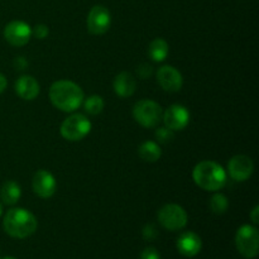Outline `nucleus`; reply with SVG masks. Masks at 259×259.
Segmentation results:
<instances>
[{"instance_id": "1", "label": "nucleus", "mask_w": 259, "mask_h": 259, "mask_svg": "<svg viewBox=\"0 0 259 259\" xmlns=\"http://www.w3.org/2000/svg\"><path fill=\"white\" fill-rule=\"evenodd\" d=\"M50 99L53 105L61 111L72 113L83 103V91L72 81L60 80L51 86Z\"/></svg>"}, {"instance_id": "2", "label": "nucleus", "mask_w": 259, "mask_h": 259, "mask_svg": "<svg viewBox=\"0 0 259 259\" xmlns=\"http://www.w3.org/2000/svg\"><path fill=\"white\" fill-rule=\"evenodd\" d=\"M192 179L205 191H219L227 185V172L214 161L199 162L194 167Z\"/></svg>"}, {"instance_id": "3", "label": "nucleus", "mask_w": 259, "mask_h": 259, "mask_svg": "<svg viewBox=\"0 0 259 259\" xmlns=\"http://www.w3.org/2000/svg\"><path fill=\"white\" fill-rule=\"evenodd\" d=\"M3 227L7 234L17 239L30 237L37 230L38 222L34 215L28 210L17 207L10 209L3 220Z\"/></svg>"}, {"instance_id": "4", "label": "nucleus", "mask_w": 259, "mask_h": 259, "mask_svg": "<svg viewBox=\"0 0 259 259\" xmlns=\"http://www.w3.org/2000/svg\"><path fill=\"white\" fill-rule=\"evenodd\" d=\"M133 116L137 123L144 128H156L162 121L163 110L158 103L144 99L136 103L133 108Z\"/></svg>"}, {"instance_id": "5", "label": "nucleus", "mask_w": 259, "mask_h": 259, "mask_svg": "<svg viewBox=\"0 0 259 259\" xmlns=\"http://www.w3.org/2000/svg\"><path fill=\"white\" fill-rule=\"evenodd\" d=\"M91 131V123L83 114H72L61 124V136L70 142H78Z\"/></svg>"}, {"instance_id": "6", "label": "nucleus", "mask_w": 259, "mask_h": 259, "mask_svg": "<svg viewBox=\"0 0 259 259\" xmlns=\"http://www.w3.org/2000/svg\"><path fill=\"white\" fill-rule=\"evenodd\" d=\"M235 245L244 258L253 259L258 255L259 234L257 228L253 225H243L235 235Z\"/></svg>"}, {"instance_id": "7", "label": "nucleus", "mask_w": 259, "mask_h": 259, "mask_svg": "<svg viewBox=\"0 0 259 259\" xmlns=\"http://www.w3.org/2000/svg\"><path fill=\"white\" fill-rule=\"evenodd\" d=\"M187 212L177 204H167L158 211V222L164 229L177 232L186 227Z\"/></svg>"}, {"instance_id": "8", "label": "nucleus", "mask_w": 259, "mask_h": 259, "mask_svg": "<svg viewBox=\"0 0 259 259\" xmlns=\"http://www.w3.org/2000/svg\"><path fill=\"white\" fill-rule=\"evenodd\" d=\"M111 24V15L108 8L103 5H95L91 8L88 15V29L91 34H105Z\"/></svg>"}, {"instance_id": "9", "label": "nucleus", "mask_w": 259, "mask_h": 259, "mask_svg": "<svg viewBox=\"0 0 259 259\" xmlns=\"http://www.w3.org/2000/svg\"><path fill=\"white\" fill-rule=\"evenodd\" d=\"M32 28L22 20H13L4 28V38L15 47L25 46L32 38Z\"/></svg>"}, {"instance_id": "10", "label": "nucleus", "mask_w": 259, "mask_h": 259, "mask_svg": "<svg viewBox=\"0 0 259 259\" xmlns=\"http://www.w3.org/2000/svg\"><path fill=\"white\" fill-rule=\"evenodd\" d=\"M162 120H163L164 126L169 128L171 131H182L189 125L190 111L184 105L174 104L164 111Z\"/></svg>"}, {"instance_id": "11", "label": "nucleus", "mask_w": 259, "mask_h": 259, "mask_svg": "<svg viewBox=\"0 0 259 259\" xmlns=\"http://www.w3.org/2000/svg\"><path fill=\"white\" fill-rule=\"evenodd\" d=\"M228 171H229V176L234 181L244 182L252 176L254 171V164L248 156L237 154L228 163Z\"/></svg>"}, {"instance_id": "12", "label": "nucleus", "mask_w": 259, "mask_h": 259, "mask_svg": "<svg viewBox=\"0 0 259 259\" xmlns=\"http://www.w3.org/2000/svg\"><path fill=\"white\" fill-rule=\"evenodd\" d=\"M32 186L34 194L38 195L40 199H50L57 190L55 176L46 169L35 172V175L33 176Z\"/></svg>"}, {"instance_id": "13", "label": "nucleus", "mask_w": 259, "mask_h": 259, "mask_svg": "<svg viewBox=\"0 0 259 259\" xmlns=\"http://www.w3.org/2000/svg\"><path fill=\"white\" fill-rule=\"evenodd\" d=\"M157 82L168 93H177L181 90L184 78H182L181 72L174 67V66L166 65L157 71Z\"/></svg>"}, {"instance_id": "14", "label": "nucleus", "mask_w": 259, "mask_h": 259, "mask_svg": "<svg viewBox=\"0 0 259 259\" xmlns=\"http://www.w3.org/2000/svg\"><path fill=\"white\" fill-rule=\"evenodd\" d=\"M177 249L185 257H195L201 250V238L194 232H185L177 239Z\"/></svg>"}, {"instance_id": "15", "label": "nucleus", "mask_w": 259, "mask_h": 259, "mask_svg": "<svg viewBox=\"0 0 259 259\" xmlns=\"http://www.w3.org/2000/svg\"><path fill=\"white\" fill-rule=\"evenodd\" d=\"M15 93L23 100H34L39 95V83L33 76H20L15 82Z\"/></svg>"}, {"instance_id": "16", "label": "nucleus", "mask_w": 259, "mask_h": 259, "mask_svg": "<svg viewBox=\"0 0 259 259\" xmlns=\"http://www.w3.org/2000/svg\"><path fill=\"white\" fill-rule=\"evenodd\" d=\"M114 91L120 98H129L136 93L137 81L131 72H121L114 80Z\"/></svg>"}, {"instance_id": "17", "label": "nucleus", "mask_w": 259, "mask_h": 259, "mask_svg": "<svg viewBox=\"0 0 259 259\" xmlns=\"http://www.w3.org/2000/svg\"><path fill=\"white\" fill-rule=\"evenodd\" d=\"M22 196V189L15 181H7L0 190V197L5 205H15Z\"/></svg>"}, {"instance_id": "18", "label": "nucleus", "mask_w": 259, "mask_h": 259, "mask_svg": "<svg viewBox=\"0 0 259 259\" xmlns=\"http://www.w3.org/2000/svg\"><path fill=\"white\" fill-rule=\"evenodd\" d=\"M138 154L143 161L157 162L162 156L161 147L153 141H147L142 143L138 148Z\"/></svg>"}, {"instance_id": "19", "label": "nucleus", "mask_w": 259, "mask_h": 259, "mask_svg": "<svg viewBox=\"0 0 259 259\" xmlns=\"http://www.w3.org/2000/svg\"><path fill=\"white\" fill-rule=\"evenodd\" d=\"M148 55L154 62H162L168 56V43L163 38H156L149 45Z\"/></svg>"}, {"instance_id": "20", "label": "nucleus", "mask_w": 259, "mask_h": 259, "mask_svg": "<svg viewBox=\"0 0 259 259\" xmlns=\"http://www.w3.org/2000/svg\"><path fill=\"white\" fill-rule=\"evenodd\" d=\"M83 108H85L86 113L90 115H98L103 111L104 109V100L101 96L99 95H91L83 103Z\"/></svg>"}, {"instance_id": "21", "label": "nucleus", "mask_w": 259, "mask_h": 259, "mask_svg": "<svg viewBox=\"0 0 259 259\" xmlns=\"http://www.w3.org/2000/svg\"><path fill=\"white\" fill-rule=\"evenodd\" d=\"M228 206H229V201H228V197L225 195L220 194H215L214 196L210 199V209L214 214H224L225 211L228 210Z\"/></svg>"}, {"instance_id": "22", "label": "nucleus", "mask_w": 259, "mask_h": 259, "mask_svg": "<svg viewBox=\"0 0 259 259\" xmlns=\"http://www.w3.org/2000/svg\"><path fill=\"white\" fill-rule=\"evenodd\" d=\"M154 136H156L157 141H158L159 143L163 144L169 143V142H172V139L175 138L174 131H171V129L167 128V126H159V128H157L156 132H154Z\"/></svg>"}, {"instance_id": "23", "label": "nucleus", "mask_w": 259, "mask_h": 259, "mask_svg": "<svg viewBox=\"0 0 259 259\" xmlns=\"http://www.w3.org/2000/svg\"><path fill=\"white\" fill-rule=\"evenodd\" d=\"M142 234H143L144 239L148 240V242H152V240H154L157 237H158L157 228L154 227L153 224H147L146 227L143 228V232H142Z\"/></svg>"}, {"instance_id": "24", "label": "nucleus", "mask_w": 259, "mask_h": 259, "mask_svg": "<svg viewBox=\"0 0 259 259\" xmlns=\"http://www.w3.org/2000/svg\"><path fill=\"white\" fill-rule=\"evenodd\" d=\"M137 73H138L139 77L146 80V78L152 76V73H153V67H152L151 65H148V63H142V65L137 68Z\"/></svg>"}, {"instance_id": "25", "label": "nucleus", "mask_w": 259, "mask_h": 259, "mask_svg": "<svg viewBox=\"0 0 259 259\" xmlns=\"http://www.w3.org/2000/svg\"><path fill=\"white\" fill-rule=\"evenodd\" d=\"M48 33H50V30H48V27L46 24H38L35 25L34 29H32V34H34L38 39L47 38Z\"/></svg>"}, {"instance_id": "26", "label": "nucleus", "mask_w": 259, "mask_h": 259, "mask_svg": "<svg viewBox=\"0 0 259 259\" xmlns=\"http://www.w3.org/2000/svg\"><path fill=\"white\" fill-rule=\"evenodd\" d=\"M141 259H161L159 257V252L153 247H148L142 252Z\"/></svg>"}, {"instance_id": "27", "label": "nucleus", "mask_w": 259, "mask_h": 259, "mask_svg": "<svg viewBox=\"0 0 259 259\" xmlns=\"http://www.w3.org/2000/svg\"><path fill=\"white\" fill-rule=\"evenodd\" d=\"M15 70H24L28 67V61L24 57H17L14 60Z\"/></svg>"}, {"instance_id": "28", "label": "nucleus", "mask_w": 259, "mask_h": 259, "mask_svg": "<svg viewBox=\"0 0 259 259\" xmlns=\"http://www.w3.org/2000/svg\"><path fill=\"white\" fill-rule=\"evenodd\" d=\"M258 214H259V206H254V209H253L252 212H250V219H252V222L254 223V224H258L259 222Z\"/></svg>"}, {"instance_id": "29", "label": "nucleus", "mask_w": 259, "mask_h": 259, "mask_svg": "<svg viewBox=\"0 0 259 259\" xmlns=\"http://www.w3.org/2000/svg\"><path fill=\"white\" fill-rule=\"evenodd\" d=\"M7 85H8L7 78H5V76L3 75V73H0V94L4 93V90L7 89Z\"/></svg>"}, {"instance_id": "30", "label": "nucleus", "mask_w": 259, "mask_h": 259, "mask_svg": "<svg viewBox=\"0 0 259 259\" xmlns=\"http://www.w3.org/2000/svg\"><path fill=\"white\" fill-rule=\"evenodd\" d=\"M0 259H17V258H13V257H4V258H0Z\"/></svg>"}, {"instance_id": "31", "label": "nucleus", "mask_w": 259, "mask_h": 259, "mask_svg": "<svg viewBox=\"0 0 259 259\" xmlns=\"http://www.w3.org/2000/svg\"><path fill=\"white\" fill-rule=\"evenodd\" d=\"M2 212H3V207H2V204H0V217H2Z\"/></svg>"}]
</instances>
